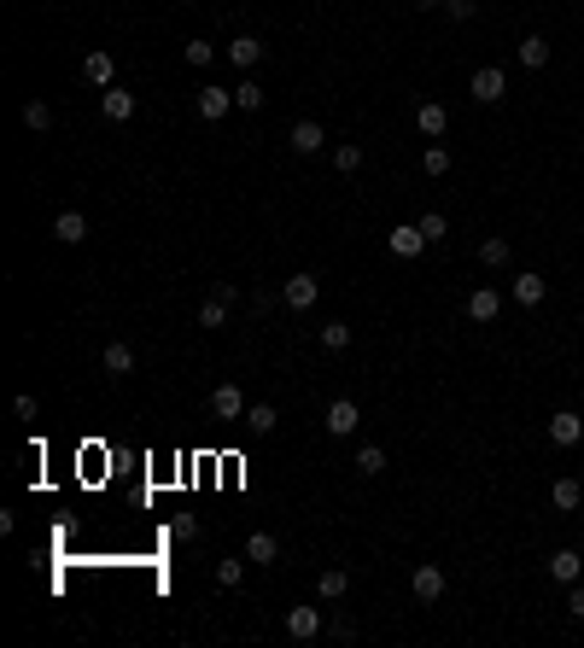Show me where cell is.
Listing matches in <instances>:
<instances>
[{"instance_id":"6da1fadb","label":"cell","mask_w":584,"mask_h":648,"mask_svg":"<svg viewBox=\"0 0 584 648\" xmlns=\"http://www.w3.org/2000/svg\"><path fill=\"white\" fill-rule=\"evenodd\" d=\"M468 94H474L479 106H503V94H508V77H503V65H479L474 77H468Z\"/></svg>"},{"instance_id":"7a4b0ae2","label":"cell","mask_w":584,"mask_h":648,"mask_svg":"<svg viewBox=\"0 0 584 648\" xmlns=\"http://www.w3.org/2000/svg\"><path fill=\"white\" fill-rule=\"evenodd\" d=\"M321 427H328L333 439H351V432L363 427V403H357V397H333V403H328V421H321Z\"/></svg>"},{"instance_id":"3957f363","label":"cell","mask_w":584,"mask_h":648,"mask_svg":"<svg viewBox=\"0 0 584 648\" xmlns=\"http://www.w3.org/2000/svg\"><path fill=\"white\" fill-rule=\"evenodd\" d=\"M550 444H555V450L584 444V415H579V409H555V415H550Z\"/></svg>"},{"instance_id":"277c9868","label":"cell","mask_w":584,"mask_h":648,"mask_svg":"<svg viewBox=\"0 0 584 648\" xmlns=\"http://www.w3.org/2000/svg\"><path fill=\"white\" fill-rule=\"evenodd\" d=\"M228 310H234V286L217 281V286H210V298L199 304V328H228Z\"/></svg>"},{"instance_id":"5b68a950","label":"cell","mask_w":584,"mask_h":648,"mask_svg":"<svg viewBox=\"0 0 584 648\" xmlns=\"http://www.w3.org/2000/svg\"><path fill=\"white\" fill-rule=\"evenodd\" d=\"M316 298H321V281H316V275H287V286H281V304L298 310V316H304V310H316Z\"/></svg>"},{"instance_id":"8992f818","label":"cell","mask_w":584,"mask_h":648,"mask_svg":"<svg viewBox=\"0 0 584 648\" xmlns=\"http://www.w3.org/2000/svg\"><path fill=\"white\" fill-rule=\"evenodd\" d=\"M82 82H94V88H117V59H111L106 47L82 53Z\"/></svg>"},{"instance_id":"52a82bcc","label":"cell","mask_w":584,"mask_h":648,"mask_svg":"<svg viewBox=\"0 0 584 648\" xmlns=\"http://www.w3.org/2000/svg\"><path fill=\"white\" fill-rule=\"evenodd\" d=\"M409 596H415V602H439V596H444V567L421 560V567L409 572Z\"/></svg>"},{"instance_id":"ba28073f","label":"cell","mask_w":584,"mask_h":648,"mask_svg":"<svg viewBox=\"0 0 584 648\" xmlns=\"http://www.w3.org/2000/svg\"><path fill=\"white\" fill-rule=\"evenodd\" d=\"M321 625H328V619H321V607H287V637H292V643H316Z\"/></svg>"},{"instance_id":"9c48e42d","label":"cell","mask_w":584,"mask_h":648,"mask_svg":"<svg viewBox=\"0 0 584 648\" xmlns=\"http://www.w3.org/2000/svg\"><path fill=\"white\" fill-rule=\"evenodd\" d=\"M210 415H217V421H240L246 415V392L234 380H222L217 392H210Z\"/></svg>"},{"instance_id":"30bf717a","label":"cell","mask_w":584,"mask_h":648,"mask_svg":"<svg viewBox=\"0 0 584 648\" xmlns=\"http://www.w3.org/2000/svg\"><path fill=\"white\" fill-rule=\"evenodd\" d=\"M287 146H292V153L298 158H316L321 153V146H328V129H321V123H292V134H287Z\"/></svg>"},{"instance_id":"8fae6325","label":"cell","mask_w":584,"mask_h":648,"mask_svg":"<svg viewBox=\"0 0 584 648\" xmlns=\"http://www.w3.org/2000/svg\"><path fill=\"white\" fill-rule=\"evenodd\" d=\"M99 111H106V123H129L134 111H141V99L129 88H99Z\"/></svg>"},{"instance_id":"7c38bea8","label":"cell","mask_w":584,"mask_h":648,"mask_svg":"<svg viewBox=\"0 0 584 648\" xmlns=\"http://www.w3.org/2000/svg\"><path fill=\"white\" fill-rule=\"evenodd\" d=\"M193 111L205 123H222L234 111V88H199V99H193Z\"/></svg>"},{"instance_id":"4fadbf2b","label":"cell","mask_w":584,"mask_h":648,"mask_svg":"<svg viewBox=\"0 0 584 648\" xmlns=\"http://www.w3.org/2000/svg\"><path fill=\"white\" fill-rule=\"evenodd\" d=\"M543 298H550V281L538 275V269H520L514 275V304H526V310H538Z\"/></svg>"},{"instance_id":"5bb4252c","label":"cell","mask_w":584,"mask_h":648,"mask_svg":"<svg viewBox=\"0 0 584 648\" xmlns=\"http://www.w3.org/2000/svg\"><path fill=\"white\" fill-rule=\"evenodd\" d=\"M222 53H228V59H234L240 70H257V65H264V53H269V47L257 42V35H234V42L222 47Z\"/></svg>"},{"instance_id":"9a60e30c","label":"cell","mask_w":584,"mask_h":648,"mask_svg":"<svg viewBox=\"0 0 584 648\" xmlns=\"http://www.w3.org/2000/svg\"><path fill=\"white\" fill-rule=\"evenodd\" d=\"M53 240L59 245H82L88 240V217H82V210H59L53 217Z\"/></svg>"},{"instance_id":"2e32d148","label":"cell","mask_w":584,"mask_h":648,"mask_svg":"<svg viewBox=\"0 0 584 648\" xmlns=\"http://www.w3.org/2000/svg\"><path fill=\"white\" fill-rule=\"evenodd\" d=\"M386 245H392L397 257H421V252H427V234H421L415 222H397V228L386 234Z\"/></svg>"},{"instance_id":"e0dca14e","label":"cell","mask_w":584,"mask_h":648,"mask_svg":"<svg viewBox=\"0 0 584 648\" xmlns=\"http://www.w3.org/2000/svg\"><path fill=\"white\" fill-rule=\"evenodd\" d=\"M240 427L252 432V439H269V432L281 427V415H275V403H246V415H240Z\"/></svg>"},{"instance_id":"ac0fdd59","label":"cell","mask_w":584,"mask_h":648,"mask_svg":"<svg viewBox=\"0 0 584 648\" xmlns=\"http://www.w3.org/2000/svg\"><path fill=\"white\" fill-rule=\"evenodd\" d=\"M415 129L427 134V141H444V129H450V111H444L439 99H427V106L415 111Z\"/></svg>"},{"instance_id":"d6986e66","label":"cell","mask_w":584,"mask_h":648,"mask_svg":"<svg viewBox=\"0 0 584 648\" xmlns=\"http://www.w3.org/2000/svg\"><path fill=\"white\" fill-rule=\"evenodd\" d=\"M579 572H584V555L579 550H550V579L555 584H579Z\"/></svg>"},{"instance_id":"ffe728a7","label":"cell","mask_w":584,"mask_h":648,"mask_svg":"<svg viewBox=\"0 0 584 648\" xmlns=\"http://www.w3.org/2000/svg\"><path fill=\"white\" fill-rule=\"evenodd\" d=\"M468 316L474 321H496L503 316V292H496V286H479V292L468 298Z\"/></svg>"},{"instance_id":"44dd1931","label":"cell","mask_w":584,"mask_h":648,"mask_svg":"<svg viewBox=\"0 0 584 648\" xmlns=\"http://www.w3.org/2000/svg\"><path fill=\"white\" fill-rule=\"evenodd\" d=\"M246 560H252V567H275V560H281V543L269 538V532H252V538H246Z\"/></svg>"},{"instance_id":"7402d4cb","label":"cell","mask_w":584,"mask_h":648,"mask_svg":"<svg viewBox=\"0 0 584 648\" xmlns=\"http://www.w3.org/2000/svg\"><path fill=\"white\" fill-rule=\"evenodd\" d=\"M579 503H584V485L573 479V473H567V479H555V485H550V508H561V514H573Z\"/></svg>"},{"instance_id":"603a6c76","label":"cell","mask_w":584,"mask_h":648,"mask_svg":"<svg viewBox=\"0 0 584 648\" xmlns=\"http://www.w3.org/2000/svg\"><path fill=\"white\" fill-rule=\"evenodd\" d=\"M345 590H351V572H345V567H328V572L316 579V596H321V602H339Z\"/></svg>"},{"instance_id":"cb8c5ba5","label":"cell","mask_w":584,"mask_h":648,"mask_svg":"<svg viewBox=\"0 0 584 648\" xmlns=\"http://www.w3.org/2000/svg\"><path fill=\"white\" fill-rule=\"evenodd\" d=\"M99 363H106V374H134V345L111 339V345H106V356H99Z\"/></svg>"},{"instance_id":"d4e9b609","label":"cell","mask_w":584,"mask_h":648,"mask_svg":"<svg viewBox=\"0 0 584 648\" xmlns=\"http://www.w3.org/2000/svg\"><path fill=\"white\" fill-rule=\"evenodd\" d=\"M508 257H514V245H508L503 234H491V240H479V264H486V269H503Z\"/></svg>"},{"instance_id":"484cf974","label":"cell","mask_w":584,"mask_h":648,"mask_svg":"<svg viewBox=\"0 0 584 648\" xmlns=\"http://www.w3.org/2000/svg\"><path fill=\"white\" fill-rule=\"evenodd\" d=\"M23 129L47 134V129H53V106H47V99H23Z\"/></svg>"},{"instance_id":"4316f807","label":"cell","mask_w":584,"mask_h":648,"mask_svg":"<svg viewBox=\"0 0 584 648\" xmlns=\"http://www.w3.org/2000/svg\"><path fill=\"white\" fill-rule=\"evenodd\" d=\"M520 65L543 70V65H550V42H543V35H526V42H520Z\"/></svg>"},{"instance_id":"83f0119b","label":"cell","mask_w":584,"mask_h":648,"mask_svg":"<svg viewBox=\"0 0 584 648\" xmlns=\"http://www.w3.org/2000/svg\"><path fill=\"white\" fill-rule=\"evenodd\" d=\"M321 351H345V345H351V321H321Z\"/></svg>"},{"instance_id":"f1b7e54d","label":"cell","mask_w":584,"mask_h":648,"mask_svg":"<svg viewBox=\"0 0 584 648\" xmlns=\"http://www.w3.org/2000/svg\"><path fill=\"white\" fill-rule=\"evenodd\" d=\"M333 170H339V176H357V170H363V146H357V141L333 146Z\"/></svg>"},{"instance_id":"f546056e","label":"cell","mask_w":584,"mask_h":648,"mask_svg":"<svg viewBox=\"0 0 584 648\" xmlns=\"http://www.w3.org/2000/svg\"><path fill=\"white\" fill-rule=\"evenodd\" d=\"M357 473H363V479L386 473V450H380V444H363V450H357Z\"/></svg>"},{"instance_id":"4dcf8cb0","label":"cell","mask_w":584,"mask_h":648,"mask_svg":"<svg viewBox=\"0 0 584 648\" xmlns=\"http://www.w3.org/2000/svg\"><path fill=\"white\" fill-rule=\"evenodd\" d=\"M264 99H269V94H264V82H252V77L234 88V106H240V111H264Z\"/></svg>"},{"instance_id":"1f68e13d","label":"cell","mask_w":584,"mask_h":648,"mask_svg":"<svg viewBox=\"0 0 584 648\" xmlns=\"http://www.w3.org/2000/svg\"><path fill=\"white\" fill-rule=\"evenodd\" d=\"M421 170H427V176H450V146L432 141L427 153H421Z\"/></svg>"},{"instance_id":"d6a6232c","label":"cell","mask_w":584,"mask_h":648,"mask_svg":"<svg viewBox=\"0 0 584 648\" xmlns=\"http://www.w3.org/2000/svg\"><path fill=\"white\" fill-rule=\"evenodd\" d=\"M421 234H427V245H439V240H450V222H444V210H427V217L415 222Z\"/></svg>"},{"instance_id":"836d02e7","label":"cell","mask_w":584,"mask_h":648,"mask_svg":"<svg viewBox=\"0 0 584 648\" xmlns=\"http://www.w3.org/2000/svg\"><path fill=\"white\" fill-rule=\"evenodd\" d=\"M217 584H222V590H240V584H246V560H228V555H222V560H217Z\"/></svg>"},{"instance_id":"e575fe53","label":"cell","mask_w":584,"mask_h":648,"mask_svg":"<svg viewBox=\"0 0 584 648\" xmlns=\"http://www.w3.org/2000/svg\"><path fill=\"white\" fill-rule=\"evenodd\" d=\"M170 538H176V543H193V538H199V520H193V514H176V520H170Z\"/></svg>"},{"instance_id":"d590c367","label":"cell","mask_w":584,"mask_h":648,"mask_svg":"<svg viewBox=\"0 0 584 648\" xmlns=\"http://www.w3.org/2000/svg\"><path fill=\"white\" fill-rule=\"evenodd\" d=\"M210 59H217V42H188V65L193 70H205Z\"/></svg>"},{"instance_id":"8d00e7d4","label":"cell","mask_w":584,"mask_h":648,"mask_svg":"<svg viewBox=\"0 0 584 648\" xmlns=\"http://www.w3.org/2000/svg\"><path fill=\"white\" fill-rule=\"evenodd\" d=\"M444 12H450L456 23H468V18H474V12H479V0H444Z\"/></svg>"},{"instance_id":"74e56055","label":"cell","mask_w":584,"mask_h":648,"mask_svg":"<svg viewBox=\"0 0 584 648\" xmlns=\"http://www.w3.org/2000/svg\"><path fill=\"white\" fill-rule=\"evenodd\" d=\"M567 614L584 619V584H573V590H567Z\"/></svg>"},{"instance_id":"f35d334b","label":"cell","mask_w":584,"mask_h":648,"mask_svg":"<svg viewBox=\"0 0 584 648\" xmlns=\"http://www.w3.org/2000/svg\"><path fill=\"white\" fill-rule=\"evenodd\" d=\"M409 6H415V12H432V6H444V0H409Z\"/></svg>"}]
</instances>
